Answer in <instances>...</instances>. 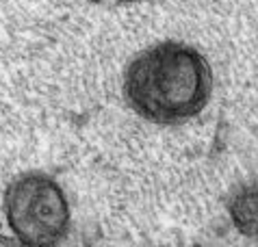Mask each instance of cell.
<instances>
[{
    "label": "cell",
    "instance_id": "obj_3",
    "mask_svg": "<svg viewBox=\"0 0 258 247\" xmlns=\"http://www.w3.org/2000/svg\"><path fill=\"white\" fill-rule=\"evenodd\" d=\"M234 228L247 238L258 241V184H243L228 202Z\"/></svg>",
    "mask_w": 258,
    "mask_h": 247
},
{
    "label": "cell",
    "instance_id": "obj_2",
    "mask_svg": "<svg viewBox=\"0 0 258 247\" xmlns=\"http://www.w3.org/2000/svg\"><path fill=\"white\" fill-rule=\"evenodd\" d=\"M5 215L24 247H54L70 228V204L61 184L39 171L24 173L7 187Z\"/></svg>",
    "mask_w": 258,
    "mask_h": 247
},
{
    "label": "cell",
    "instance_id": "obj_1",
    "mask_svg": "<svg viewBox=\"0 0 258 247\" xmlns=\"http://www.w3.org/2000/svg\"><path fill=\"white\" fill-rule=\"evenodd\" d=\"M213 93V72L198 48L163 41L143 50L124 76L126 102L143 119L180 124L206 108Z\"/></svg>",
    "mask_w": 258,
    "mask_h": 247
},
{
    "label": "cell",
    "instance_id": "obj_4",
    "mask_svg": "<svg viewBox=\"0 0 258 247\" xmlns=\"http://www.w3.org/2000/svg\"><path fill=\"white\" fill-rule=\"evenodd\" d=\"M119 3H139V0H119Z\"/></svg>",
    "mask_w": 258,
    "mask_h": 247
}]
</instances>
